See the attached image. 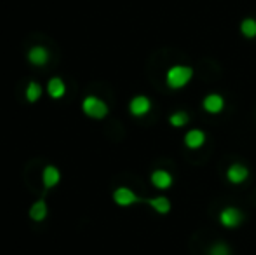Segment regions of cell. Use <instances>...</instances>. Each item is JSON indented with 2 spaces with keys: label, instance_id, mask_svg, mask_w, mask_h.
I'll return each instance as SVG.
<instances>
[{
  "label": "cell",
  "instance_id": "1",
  "mask_svg": "<svg viewBox=\"0 0 256 255\" xmlns=\"http://www.w3.org/2000/svg\"><path fill=\"white\" fill-rule=\"evenodd\" d=\"M194 75V70L190 67H183V65H176L168 70V84L172 89H180L190 82Z\"/></svg>",
  "mask_w": 256,
  "mask_h": 255
},
{
  "label": "cell",
  "instance_id": "2",
  "mask_svg": "<svg viewBox=\"0 0 256 255\" xmlns=\"http://www.w3.org/2000/svg\"><path fill=\"white\" fill-rule=\"evenodd\" d=\"M82 110H84L86 116L92 117V119H103L108 116V105L98 96H86L84 102H82Z\"/></svg>",
  "mask_w": 256,
  "mask_h": 255
},
{
  "label": "cell",
  "instance_id": "3",
  "mask_svg": "<svg viewBox=\"0 0 256 255\" xmlns=\"http://www.w3.org/2000/svg\"><path fill=\"white\" fill-rule=\"evenodd\" d=\"M220 220H222V224L225 225V227L234 229V227H237V225H240V222L244 220V215H242V211L237 210V208L228 206L222 211Z\"/></svg>",
  "mask_w": 256,
  "mask_h": 255
},
{
  "label": "cell",
  "instance_id": "4",
  "mask_svg": "<svg viewBox=\"0 0 256 255\" xmlns=\"http://www.w3.org/2000/svg\"><path fill=\"white\" fill-rule=\"evenodd\" d=\"M150 109H152V102H150L146 96H134V98L131 100V103H129V110H131V114L136 117L146 116V114L150 112Z\"/></svg>",
  "mask_w": 256,
  "mask_h": 255
},
{
  "label": "cell",
  "instance_id": "5",
  "mask_svg": "<svg viewBox=\"0 0 256 255\" xmlns=\"http://www.w3.org/2000/svg\"><path fill=\"white\" fill-rule=\"evenodd\" d=\"M114 201L118 204V206H131V204L138 203L140 197L136 196V194L132 192L131 189L120 187V189H117V191L114 192Z\"/></svg>",
  "mask_w": 256,
  "mask_h": 255
},
{
  "label": "cell",
  "instance_id": "6",
  "mask_svg": "<svg viewBox=\"0 0 256 255\" xmlns=\"http://www.w3.org/2000/svg\"><path fill=\"white\" fill-rule=\"evenodd\" d=\"M28 62L35 65V67H42V65L49 62V51L42 46H35L28 51Z\"/></svg>",
  "mask_w": 256,
  "mask_h": 255
},
{
  "label": "cell",
  "instance_id": "7",
  "mask_svg": "<svg viewBox=\"0 0 256 255\" xmlns=\"http://www.w3.org/2000/svg\"><path fill=\"white\" fill-rule=\"evenodd\" d=\"M226 177H228V180L232 182V184H242V182L250 177V170H248L244 164H232L228 173H226Z\"/></svg>",
  "mask_w": 256,
  "mask_h": 255
},
{
  "label": "cell",
  "instance_id": "8",
  "mask_svg": "<svg viewBox=\"0 0 256 255\" xmlns=\"http://www.w3.org/2000/svg\"><path fill=\"white\" fill-rule=\"evenodd\" d=\"M48 93L51 98L60 100L66 95V86H64V82L61 81L60 77H52V79H49V82H48Z\"/></svg>",
  "mask_w": 256,
  "mask_h": 255
},
{
  "label": "cell",
  "instance_id": "9",
  "mask_svg": "<svg viewBox=\"0 0 256 255\" xmlns=\"http://www.w3.org/2000/svg\"><path fill=\"white\" fill-rule=\"evenodd\" d=\"M42 180H44V185L48 189H52V187H56L58 184H60V180H61V173H60V170H58L56 166H46L44 168V173H42Z\"/></svg>",
  "mask_w": 256,
  "mask_h": 255
},
{
  "label": "cell",
  "instance_id": "10",
  "mask_svg": "<svg viewBox=\"0 0 256 255\" xmlns=\"http://www.w3.org/2000/svg\"><path fill=\"white\" fill-rule=\"evenodd\" d=\"M152 184L157 189H169L172 185V177L169 171L166 170H157L152 173Z\"/></svg>",
  "mask_w": 256,
  "mask_h": 255
},
{
  "label": "cell",
  "instance_id": "11",
  "mask_svg": "<svg viewBox=\"0 0 256 255\" xmlns=\"http://www.w3.org/2000/svg\"><path fill=\"white\" fill-rule=\"evenodd\" d=\"M223 107H225V100H223V96H220V95H208V96H206L204 109L208 110L209 114L222 112Z\"/></svg>",
  "mask_w": 256,
  "mask_h": 255
},
{
  "label": "cell",
  "instance_id": "12",
  "mask_svg": "<svg viewBox=\"0 0 256 255\" xmlns=\"http://www.w3.org/2000/svg\"><path fill=\"white\" fill-rule=\"evenodd\" d=\"M204 142H206V133L200 131V129H192L185 136V143L190 149H199V147L204 145Z\"/></svg>",
  "mask_w": 256,
  "mask_h": 255
},
{
  "label": "cell",
  "instance_id": "13",
  "mask_svg": "<svg viewBox=\"0 0 256 255\" xmlns=\"http://www.w3.org/2000/svg\"><path fill=\"white\" fill-rule=\"evenodd\" d=\"M48 203L46 199H38L37 203H34V206L30 208V217L34 218L35 222H42L46 217H48Z\"/></svg>",
  "mask_w": 256,
  "mask_h": 255
},
{
  "label": "cell",
  "instance_id": "14",
  "mask_svg": "<svg viewBox=\"0 0 256 255\" xmlns=\"http://www.w3.org/2000/svg\"><path fill=\"white\" fill-rule=\"evenodd\" d=\"M146 203L150 204V206L154 208L157 213H169V210H171V201L168 199L166 196H158V197H154V199H148Z\"/></svg>",
  "mask_w": 256,
  "mask_h": 255
},
{
  "label": "cell",
  "instance_id": "15",
  "mask_svg": "<svg viewBox=\"0 0 256 255\" xmlns=\"http://www.w3.org/2000/svg\"><path fill=\"white\" fill-rule=\"evenodd\" d=\"M42 96V86L38 84L37 81H32L30 84L26 86V100L30 103H35L38 102Z\"/></svg>",
  "mask_w": 256,
  "mask_h": 255
},
{
  "label": "cell",
  "instance_id": "16",
  "mask_svg": "<svg viewBox=\"0 0 256 255\" xmlns=\"http://www.w3.org/2000/svg\"><path fill=\"white\" fill-rule=\"evenodd\" d=\"M240 32H242L246 37H256V20H253V18L244 20L242 25H240Z\"/></svg>",
  "mask_w": 256,
  "mask_h": 255
},
{
  "label": "cell",
  "instance_id": "17",
  "mask_svg": "<svg viewBox=\"0 0 256 255\" xmlns=\"http://www.w3.org/2000/svg\"><path fill=\"white\" fill-rule=\"evenodd\" d=\"M169 121H171L172 126L182 128V126H185V124L188 123V114H186V112H176V114H172Z\"/></svg>",
  "mask_w": 256,
  "mask_h": 255
},
{
  "label": "cell",
  "instance_id": "18",
  "mask_svg": "<svg viewBox=\"0 0 256 255\" xmlns=\"http://www.w3.org/2000/svg\"><path fill=\"white\" fill-rule=\"evenodd\" d=\"M209 255H230V248L223 243H218L209 250Z\"/></svg>",
  "mask_w": 256,
  "mask_h": 255
}]
</instances>
